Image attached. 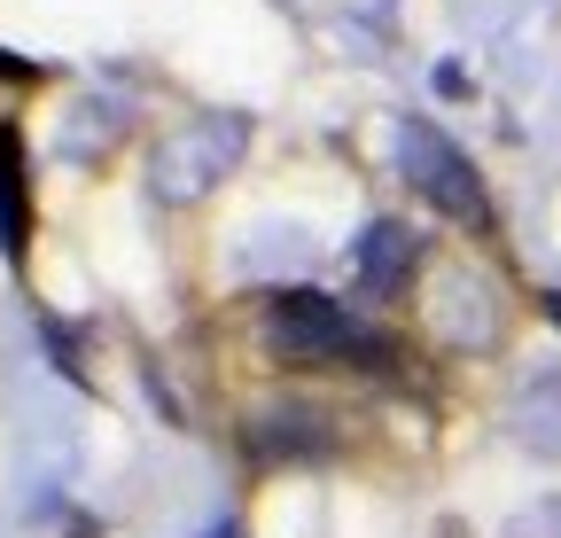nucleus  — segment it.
I'll list each match as a JSON object with an SVG mask.
<instances>
[{
	"mask_svg": "<svg viewBox=\"0 0 561 538\" xmlns=\"http://www.w3.org/2000/svg\"><path fill=\"white\" fill-rule=\"evenodd\" d=\"M265 344L280 359H297V367H390L382 335H367L359 320H351L335 297H320V289L273 297L265 305Z\"/></svg>",
	"mask_w": 561,
	"mask_h": 538,
	"instance_id": "nucleus-1",
	"label": "nucleus"
},
{
	"mask_svg": "<svg viewBox=\"0 0 561 538\" xmlns=\"http://www.w3.org/2000/svg\"><path fill=\"white\" fill-rule=\"evenodd\" d=\"M398 141H405V180H413L421 195H430L437 211H453V219H483V187H476L468 157L445 141L437 125H405Z\"/></svg>",
	"mask_w": 561,
	"mask_h": 538,
	"instance_id": "nucleus-2",
	"label": "nucleus"
},
{
	"mask_svg": "<svg viewBox=\"0 0 561 538\" xmlns=\"http://www.w3.org/2000/svg\"><path fill=\"white\" fill-rule=\"evenodd\" d=\"M413 265H421V250H413L405 227H367V242H359V282H367V297L405 289V282H413Z\"/></svg>",
	"mask_w": 561,
	"mask_h": 538,
	"instance_id": "nucleus-3",
	"label": "nucleus"
},
{
	"mask_svg": "<svg viewBox=\"0 0 561 538\" xmlns=\"http://www.w3.org/2000/svg\"><path fill=\"white\" fill-rule=\"evenodd\" d=\"M0 242L24 250V149H16V133H0Z\"/></svg>",
	"mask_w": 561,
	"mask_h": 538,
	"instance_id": "nucleus-4",
	"label": "nucleus"
},
{
	"mask_svg": "<svg viewBox=\"0 0 561 538\" xmlns=\"http://www.w3.org/2000/svg\"><path fill=\"white\" fill-rule=\"evenodd\" d=\"M0 79H32V62H9V55H0Z\"/></svg>",
	"mask_w": 561,
	"mask_h": 538,
	"instance_id": "nucleus-5",
	"label": "nucleus"
}]
</instances>
